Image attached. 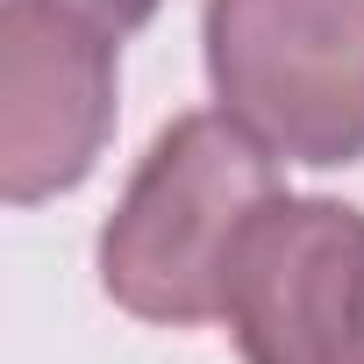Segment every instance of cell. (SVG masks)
Instances as JSON below:
<instances>
[{
    "instance_id": "cell-1",
    "label": "cell",
    "mask_w": 364,
    "mask_h": 364,
    "mask_svg": "<svg viewBox=\"0 0 364 364\" xmlns=\"http://www.w3.org/2000/svg\"><path fill=\"white\" fill-rule=\"evenodd\" d=\"M264 200H279V157L229 114H178L100 229L107 300L157 328L215 321L229 257Z\"/></svg>"
},
{
    "instance_id": "cell-2",
    "label": "cell",
    "mask_w": 364,
    "mask_h": 364,
    "mask_svg": "<svg viewBox=\"0 0 364 364\" xmlns=\"http://www.w3.org/2000/svg\"><path fill=\"white\" fill-rule=\"evenodd\" d=\"M200 43L222 114L272 157H364V0H208Z\"/></svg>"
},
{
    "instance_id": "cell-3",
    "label": "cell",
    "mask_w": 364,
    "mask_h": 364,
    "mask_svg": "<svg viewBox=\"0 0 364 364\" xmlns=\"http://www.w3.org/2000/svg\"><path fill=\"white\" fill-rule=\"evenodd\" d=\"M222 321L243 364H364V208L264 200L229 257Z\"/></svg>"
},
{
    "instance_id": "cell-4",
    "label": "cell",
    "mask_w": 364,
    "mask_h": 364,
    "mask_svg": "<svg viewBox=\"0 0 364 364\" xmlns=\"http://www.w3.org/2000/svg\"><path fill=\"white\" fill-rule=\"evenodd\" d=\"M114 29L65 0H0V193H72L114 129Z\"/></svg>"
},
{
    "instance_id": "cell-5",
    "label": "cell",
    "mask_w": 364,
    "mask_h": 364,
    "mask_svg": "<svg viewBox=\"0 0 364 364\" xmlns=\"http://www.w3.org/2000/svg\"><path fill=\"white\" fill-rule=\"evenodd\" d=\"M65 8H79V15H93L100 29L129 36V29H143V22L157 15V0H65Z\"/></svg>"
}]
</instances>
